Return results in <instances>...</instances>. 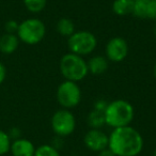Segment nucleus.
Segmentation results:
<instances>
[{
    "mask_svg": "<svg viewBox=\"0 0 156 156\" xmlns=\"http://www.w3.org/2000/svg\"><path fill=\"white\" fill-rule=\"evenodd\" d=\"M143 145L142 135L130 125L113 128L108 135V147L115 156H138Z\"/></svg>",
    "mask_w": 156,
    "mask_h": 156,
    "instance_id": "obj_1",
    "label": "nucleus"
},
{
    "mask_svg": "<svg viewBox=\"0 0 156 156\" xmlns=\"http://www.w3.org/2000/svg\"><path fill=\"white\" fill-rule=\"evenodd\" d=\"M135 117V109L128 101L115 100L107 104L104 111L105 124L109 127L119 128L130 125Z\"/></svg>",
    "mask_w": 156,
    "mask_h": 156,
    "instance_id": "obj_2",
    "label": "nucleus"
},
{
    "mask_svg": "<svg viewBox=\"0 0 156 156\" xmlns=\"http://www.w3.org/2000/svg\"><path fill=\"white\" fill-rule=\"evenodd\" d=\"M59 69L65 80L75 83L83 80L89 74L87 61L83 59V57L73 52H67L61 57Z\"/></svg>",
    "mask_w": 156,
    "mask_h": 156,
    "instance_id": "obj_3",
    "label": "nucleus"
},
{
    "mask_svg": "<svg viewBox=\"0 0 156 156\" xmlns=\"http://www.w3.org/2000/svg\"><path fill=\"white\" fill-rule=\"evenodd\" d=\"M67 47L69 52L81 57L88 56L98 47V37L94 33L87 30L75 31L71 37H67Z\"/></svg>",
    "mask_w": 156,
    "mask_h": 156,
    "instance_id": "obj_4",
    "label": "nucleus"
},
{
    "mask_svg": "<svg viewBox=\"0 0 156 156\" xmlns=\"http://www.w3.org/2000/svg\"><path fill=\"white\" fill-rule=\"evenodd\" d=\"M46 35L45 24L39 18H28L20 24L17 37L28 45L39 44Z\"/></svg>",
    "mask_w": 156,
    "mask_h": 156,
    "instance_id": "obj_5",
    "label": "nucleus"
},
{
    "mask_svg": "<svg viewBox=\"0 0 156 156\" xmlns=\"http://www.w3.org/2000/svg\"><path fill=\"white\" fill-rule=\"evenodd\" d=\"M56 98L59 105L64 109H73L81 101V90L77 83L71 80L62 81L57 88Z\"/></svg>",
    "mask_w": 156,
    "mask_h": 156,
    "instance_id": "obj_6",
    "label": "nucleus"
},
{
    "mask_svg": "<svg viewBox=\"0 0 156 156\" xmlns=\"http://www.w3.org/2000/svg\"><path fill=\"white\" fill-rule=\"evenodd\" d=\"M50 124L52 132L58 137L64 138L75 132L76 119L69 109L61 108L52 115Z\"/></svg>",
    "mask_w": 156,
    "mask_h": 156,
    "instance_id": "obj_7",
    "label": "nucleus"
},
{
    "mask_svg": "<svg viewBox=\"0 0 156 156\" xmlns=\"http://www.w3.org/2000/svg\"><path fill=\"white\" fill-rule=\"evenodd\" d=\"M128 44L126 40L121 37H111L105 46V57L108 61L120 63L127 57Z\"/></svg>",
    "mask_w": 156,
    "mask_h": 156,
    "instance_id": "obj_8",
    "label": "nucleus"
},
{
    "mask_svg": "<svg viewBox=\"0 0 156 156\" xmlns=\"http://www.w3.org/2000/svg\"><path fill=\"white\" fill-rule=\"evenodd\" d=\"M83 143L88 150L98 153L108 147V135L102 129L91 128L83 136Z\"/></svg>",
    "mask_w": 156,
    "mask_h": 156,
    "instance_id": "obj_9",
    "label": "nucleus"
},
{
    "mask_svg": "<svg viewBox=\"0 0 156 156\" xmlns=\"http://www.w3.org/2000/svg\"><path fill=\"white\" fill-rule=\"evenodd\" d=\"M35 149L37 147L30 140L25 138H18L11 143L10 151L12 152L13 156H33Z\"/></svg>",
    "mask_w": 156,
    "mask_h": 156,
    "instance_id": "obj_10",
    "label": "nucleus"
},
{
    "mask_svg": "<svg viewBox=\"0 0 156 156\" xmlns=\"http://www.w3.org/2000/svg\"><path fill=\"white\" fill-rule=\"evenodd\" d=\"M88 71L92 75H102L108 69L109 61L105 56L96 55L93 56L87 61Z\"/></svg>",
    "mask_w": 156,
    "mask_h": 156,
    "instance_id": "obj_11",
    "label": "nucleus"
},
{
    "mask_svg": "<svg viewBox=\"0 0 156 156\" xmlns=\"http://www.w3.org/2000/svg\"><path fill=\"white\" fill-rule=\"evenodd\" d=\"M20 39L16 34L5 33L0 37V51L5 55H11L18 48Z\"/></svg>",
    "mask_w": 156,
    "mask_h": 156,
    "instance_id": "obj_12",
    "label": "nucleus"
},
{
    "mask_svg": "<svg viewBox=\"0 0 156 156\" xmlns=\"http://www.w3.org/2000/svg\"><path fill=\"white\" fill-rule=\"evenodd\" d=\"M135 0H115L112 2V12L118 16L132 14Z\"/></svg>",
    "mask_w": 156,
    "mask_h": 156,
    "instance_id": "obj_13",
    "label": "nucleus"
},
{
    "mask_svg": "<svg viewBox=\"0 0 156 156\" xmlns=\"http://www.w3.org/2000/svg\"><path fill=\"white\" fill-rule=\"evenodd\" d=\"M57 32L61 35V37H69L75 32V25L69 18L62 17L58 20L57 23Z\"/></svg>",
    "mask_w": 156,
    "mask_h": 156,
    "instance_id": "obj_14",
    "label": "nucleus"
},
{
    "mask_svg": "<svg viewBox=\"0 0 156 156\" xmlns=\"http://www.w3.org/2000/svg\"><path fill=\"white\" fill-rule=\"evenodd\" d=\"M87 123L90 126V128H96V129H101L105 124V118L104 112L102 111H98L95 109H92L89 112L87 117Z\"/></svg>",
    "mask_w": 156,
    "mask_h": 156,
    "instance_id": "obj_15",
    "label": "nucleus"
},
{
    "mask_svg": "<svg viewBox=\"0 0 156 156\" xmlns=\"http://www.w3.org/2000/svg\"><path fill=\"white\" fill-rule=\"evenodd\" d=\"M147 13V0H137L134 2L132 14L139 20H145Z\"/></svg>",
    "mask_w": 156,
    "mask_h": 156,
    "instance_id": "obj_16",
    "label": "nucleus"
},
{
    "mask_svg": "<svg viewBox=\"0 0 156 156\" xmlns=\"http://www.w3.org/2000/svg\"><path fill=\"white\" fill-rule=\"evenodd\" d=\"M24 5L31 13H40L46 8L47 0H24Z\"/></svg>",
    "mask_w": 156,
    "mask_h": 156,
    "instance_id": "obj_17",
    "label": "nucleus"
},
{
    "mask_svg": "<svg viewBox=\"0 0 156 156\" xmlns=\"http://www.w3.org/2000/svg\"><path fill=\"white\" fill-rule=\"evenodd\" d=\"M33 156H60V153L51 144H42L35 149Z\"/></svg>",
    "mask_w": 156,
    "mask_h": 156,
    "instance_id": "obj_18",
    "label": "nucleus"
},
{
    "mask_svg": "<svg viewBox=\"0 0 156 156\" xmlns=\"http://www.w3.org/2000/svg\"><path fill=\"white\" fill-rule=\"evenodd\" d=\"M11 149V138L9 134L0 129V156L5 155Z\"/></svg>",
    "mask_w": 156,
    "mask_h": 156,
    "instance_id": "obj_19",
    "label": "nucleus"
},
{
    "mask_svg": "<svg viewBox=\"0 0 156 156\" xmlns=\"http://www.w3.org/2000/svg\"><path fill=\"white\" fill-rule=\"evenodd\" d=\"M147 18L156 22V0H147Z\"/></svg>",
    "mask_w": 156,
    "mask_h": 156,
    "instance_id": "obj_20",
    "label": "nucleus"
},
{
    "mask_svg": "<svg viewBox=\"0 0 156 156\" xmlns=\"http://www.w3.org/2000/svg\"><path fill=\"white\" fill-rule=\"evenodd\" d=\"M18 26H20V24H18L16 20H8L7 23H5V31H7V33H12V34H15V33H17V30H18Z\"/></svg>",
    "mask_w": 156,
    "mask_h": 156,
    "instance_id": "obj_21",
    "label": "nucleus"
},
{
    "mask_svg": "<svg viewBox=\"0 0 156 156\" xmlns=\"http://www.w3.org/2000/svg\"><path fill=\"white\" fill-rule=\"evenodd\" d=\"M107 104H108V102H106L105 100H98V101H95V103H94L93 109L104 112L105 109H106V107H107Z\"/></svg>",
    "mask_w": 156,
    "mask_h": 156,
    "instance_id": "obj_22",
    "label": "nucleus"
},
{
    "mask_svg": "<svg viewBox=\"0 0 156 156\" xmlns=\"http://www.w3.org/2000/svg\"><path fill=\"white\" fill-rule=\"evenodd\" d=\"M5 77H7V69L2 63L0 62V85L5 81Z\"/></svg>",
    "mask_w": 156,
    "mask_h": 156,
    "instance_id": "obj_23",
    "label": "nucleus"
},
{
    "mask_svg": "<svg viewBox=\"0 0 156 156\" xmlns=\"http://www.w3.org/2000/svg\"><path fill=\"white\" fill-rule=\"evenodd\" d=\"M98 156H115V154H113V152L111 151L109 147H107V149L103 150V151L98 152Z\"/></svg>",
    "mask_w": 156,
    "mask_h": 156,
    "instance_id": "obj_24",
    "label": "nucleus"
},
{
    "mask_svg": "<svg viewBox=\"0 0 156 156\" xmlns=\"http://www.w3.org/2000/svg\"><path fill=\"white\" fill-rule=\"evenodd\" d=\"M10 138H14V139H18L20 137V132L18 128H12L11 129V134L9 135Z\"/></svg>",
    "mask_w": 156,
    "mask_h": 156,
    "instance_id": "obj_25",
    "label": "nucleus"
},
{
    "mask_svg": "<svg viewBox=\"0 0 156 156\" xmlns=\"http://www.w3.org/2000/svg\"><path fill=\"white\" fill-rule=\"evenodd\" d=\"M153 75H154V78L156 79V63L154 64V67H153Z\"/></svg>",
    "mask_w": 156,
    "mask_h": 156,
    "instance_id": "obj_26",
    "label": "nucleus"
},
{
    "mask_svg": "<svg viewBox=\"0 0 156 156\" xmlns=\"http://www.w3.org/2000/svg\"><path fill=\"white\" fill-rule=\"evenodd\" d=\"M153 156H156V147H155V150H154V152H153Z\"/></svg>",
    "mask_w": 156,
    "mask_h": 156,
    "instance_id": "obj_27",
    "label": "nucleus"
},
{
    "mask_svg": "<svg viewBox=\"0 0 156 156\" xmlns=\"http://www.w3.org/2000/svg\"><path fill=\"white\" fill-rule=\"evenodd\" d=\"M155 37H156V24H155Z\"/></svg>",
    "mask_w": 156,
    "mask_h": 156,
    "instance_id": "obj_28",
    "label": "nucleus"
},
{
    "mask_svg": "<svg viewBox=\"0 0 156 156\" xmlns=\"http://www.w3.org/2000/svg\"><path fill=\"white\" fill-rule=\"evenodd\" d=\"M135 1H137V0H135Z\"/></svg>",
    "mask_w": 156,
    "mask_h": 156,
    "instance_id": "obj_29",
    "label": "nucleus"
}]
</instances>
